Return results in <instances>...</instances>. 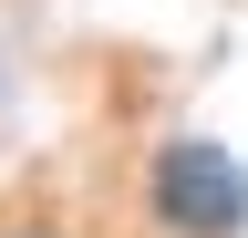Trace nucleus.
Masks as SVG:
<instances>
[{
  "mask_svg": "<svg viewBox=\"0 0 248 238\" xmlns=\"http://www.w3.org/2000/svg\"><path fill=\"white\" fill-rule=\"evenodd\" d=\"M155 218L166 228H186V238H228L238 218H248V176H238V156H217V145H166V166H155Z\"/></svg>",
  "mask_w": 248,
  "mask_h": 238,
  "instance_id": "1",
  "label": "nucleus"
}]
</instances>
